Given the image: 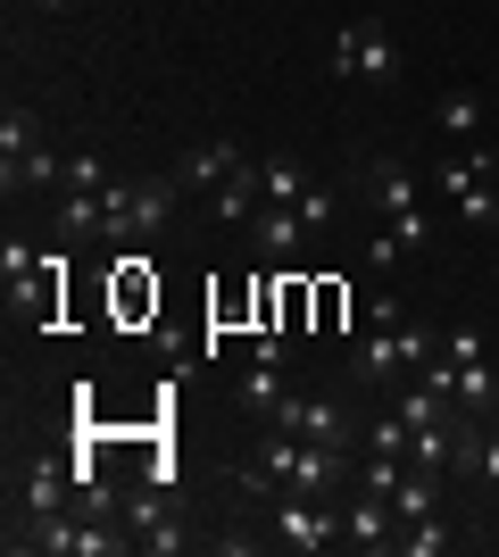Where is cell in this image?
Segmentation results:
<instances>
[{
  "instance_id": "1",
  "label": "cell",
  "mask_w": 499,
  "mask_h": 557,
  "mask_svg": "<svg viewBox=\"0 0 499 557\" xmlns=\"http://www.w3.org/2000/svg\"><path fill=\"white\" fill-rule=\"evenodd\" d=\"M350 449H325V442H300V433H266L259 449H250V466H241V491H333L341 499V483H350Z\"/></svg>"
},
{
  "instance_id": "2",
  "label": "cell",
  "mask_w": 499,
  "mask_h": 557,
  "mask_svg": "<svg viewBox=\"0 0 499 557\" xmlns=\"http://www.w3.org/2000/svg\"><path fill=\"white\" fill-rule=\"evenodd\" d=\"M184 184L175 175H150V184H109L100 191V242H134V233H159L175 216Z\"/></svg>"
},
{
  "instance_id": "3",
  "label": "cell",
  "mask_w": 499,
  "mask_h": 557,
  "mask_svg": "<svg viewBox=\"0 0 499 557\" xmlns=\"http://www.w3.org/2000/svg\"><path fill=\"white\" fill-rule=\"evenodd\" d=\"M333 75H341V84H391V75H400V34H391V25L383 17H350L341 25V34H333Z\"/></svg>"
},
{
  "instance_id": "4",
  "label": "cell",
  "mask_w": 499,
  "mask_h": 557,
  "mask_svg": "<svg viewBox=\"0 0 499 557\" xmlns=\"http://www.w3.org/2000/svg\"><path fill=\"white\" fill-rule=\"evenodd\" d=\"M275 541L284 549H333L341 541V499L333 491H275Z\"/></svg>"
},
{
  "instance_id": "5",
  "label": "cell",
  "mask_w": 499,
  "mask_h": 557,
  "mask_svg": "<svg viewBox=\"0 0 499 557\" xmlns=\"http://www.w3.org/2000/svg\"><path fill=\"white\" fill-rule=\"evenodd\" d=\"M125 524H134V549H150V557H175L184 549V516H175V499H166V483H150L142 499H125Z\"/></svg>"
},
{
  "instance_id": "6",
  "label": "cell",
  "mask_w": 499,
  "mask_h": 557,
  "mask_svg": "<svg viewBox=\"0 0 499 557\" xmlns=\"http://www.w3.org/2000/svg\"><path fill=\"white\" fill-rule=\"evenodd\" d=\"M266 424H275V433H300V442H325V449H350V417H341V408H333V399H275V408H266Z\"/></svg>"
},
{
  "instance_id": "7",
  "label": "cell",
  "mask_w": 499,
  "mask_h": 557,
  "mask_svg": "<svg viewBox=\"0 0 499 557\" xmlns=\"http://www.w3.org/2000/svg\"><path fill=\"white\" fill-rule=\"evenodd\" d=\"M391 524H400V508H391V491H341V541L350 549H391Z\"/></svg>"
},
{
  "instance_id": "8",
  "label": "cell",
  "mask_w": 499,
  "mask_h": 557,
  "mask_svg": "<svg viewBox=\"0 0 499 557\" xmlns=\"http://www.w3.org/2000/svg\"><path fill=\"white\" fill-rule=\"evenodd\" d=\"M241 166H250V159H241V141L216 134V141H200V150H184V159H175V184H184V191H225Z\"/></svg>"
},
{
  "instance_id": "9",
  "label": "cell",
  "mask_w": 499,
  "mask_h": 557,
  "mask_svg": "<svg viewBox=\"0 0 499 557\" xmlns=\"http://www.w3.org/2000/svg\"><path fill=\"white\" fill-rule=\"evenodd\" d=\"M300 242H309V216L291 209V200H266V209L250 216V250L259 258H300Z\"/></svg>"
},
{
  "instance_id": "10",
  "label": "cell",
  "mask_w": 499,
  "mask_h": 557,
  "mask_svg": "<svg viewBox=\"0 0 499 557\" xmlns=\"http://www.w3.org/2000/svg\"><path fill=\"white\" fill-rule=\"evenodd\" d=\"M475 184H499V159H491V141H458L450 159L433 166V191H441V200H458V191H475Z\"/></svg>"
},
{
  "instance_id": "11",
  "label": "cell",
  "mask_w": 499,
  "mask_h": 557,
  "mask_svg": "<svg viewBox=\"0 0 499 557\" xmlns=\"http://www.w3.org/2000/svg\"><path fill=\"white\" fill-rule=\"evenodd\" d=\"M358 200L383 209V216H400V209H416V175H408L400 159H375V166H366V184H358Z\"/></svg>"
},
{
  "instance_id": "12",
  "label": "cell",
  "mask_w": 499,
  "mask_h": 557,
  "mask_svg": "<svg viewBox=\"0 0 499 557\" xmlns=\"http://www.w3.org/2000/svg\"><path fill=\"white\" fill-rule=\"evenodd\" d=\"M400 374H408L400 325H375L366 342H358V383H375V392H383V383H400Z\"/></svg>"
},
{
  "instance_id": "13",
  "label": "cell",
  "mask_w": 499,
  "mask_h": 557,
  "mask_svg": "<svg viewBox=\"0 0 499 557\" xmlns=\"http://www.w3.org/2000/svg\"><path fill=\"white\" fill-rule=\"evenodd\" d=\"M433 134H450V141L483 134V92H475V84H450V92L433 100Z\"/></svg>"
},
{
  "instance_id": "14",
  "label": "cell",
  "mask_w": 499,
  "mask_h": 557,
  "mask_svg": "<svg viewBox=\"0 0 499 557\" xmlns=\"http://www.w3.org/2000/svg\"><path fill=\"white\" fill-rule=\"evenodd\" d=\"M50 184H67V159L50 150V141H34L17 159V175H0V200H17V191H50Z\"/></svg>"
},
{
  "instance_id": "15",
  "label": "cell",
  "mask_w": 499,
  "mask_h": 557,
  "mask_svg": "<svg viewBox=\"0 0 499 557\" xmlns=\"http://www.w3.org/2000/svg\"><path fill=\"white\" fill-rule=\"evenodd\" d=\"M391 508H400V524H416V516H441V474H433V466H408L400 483H391Z\"/></svg>"
},
{
  "instance_id": "16",
  "label": "cell",
  "mask_w": 499,
  "mask_h": 557,
  "mask_svg": "<svg viewBox=\"0 0 499 557\" xmlns=\"http://www.w3.org/2000/svg\"><path fill=\"white\" fill-rule=\"evenodd\" d=\"M441 358H450V349H441ZM458 367V392H450V408H499V374H491V358H450Z\"/></svg>"
},
{
  "instance_id": "17",
  "label": "cell",
  "mask_w": 499,
  "mask_h": 557,
  "mask_svg": "<svg viewBox=\"0 0 499 557\" xmlns=\"http://www.w3.org/2000/svg\"><path fill=\"white\" fill-rule=\"evenodd\" d=\"M259 209H266V184H259V159H250V166L234 175V184L216 191V216H225V225H250Z\"/></svg>"
},
{
  "instance_id": "18",
  "label": "cell",
  "mask_w": 499,
  "mask_h": 557,
  "mask_svg": "<svg viewBox=\"0 0 499 557\" xmlns=\"http://www.w3.org/2000/svg\"><path fill=\"white\" fill-rule=\"evenodd\" d=\"M34 141H42V116H34V109H9V116H0V175H17V159L34 150Z\"/></svg>"
},
{
  "instance_id": "19",
  "label": "cell",
  "mask_w": 499,
  "mask_h": 557,
  "mask_svg": "<svg viewBox=\"0 0 499 557\" xmlns=\"http://www.w3.org/2000/svg\"><path fill=\"white\" fill-rule=\"evenodd\" d=\"M450 524H441V516H416V524H400V533H391V549H400V557H441V549H450Z\"/></svg>"
},
{
  "instance_id": "20",
  "label": "cell",
  "mask_w": 499,
  "mask_h": 557,
  "mask_svg": "<svg viewBox=\"0 0 499 557\" xmlns=\"http://www.w3.org/2000/svg\"><path fill=\"white\" fill-rule=\"evenodd\" d=\"M259 184H266V200H300L316 175H309L300 159H259Z\"/></svg>"
},
{
  "instance_id": "21",
  "label": "cell",
  "mask_w": 499,
  "mask_h": 557,
  "mask_svg": "<svg viewBox=\"0 0 499 557\" xmlns=\"http://www.w3.org/2000/svg\"><path fill=\"white\" fill-rule=\"evenodd\" d=\"M383 233H391L400 250H433V242H441V225H433V209H400V216H383Z\"/></svg>"
},
{
  "instance_id": "22",
  "label": "cell",
  "mask_w": 499,
  "mask_h": 557,
  "mask_svg": "<svg viewBox=\"0 0 499 557\" xmlns=\"http://www.w3.org/2000/svg\"><path fill=\"white\" fill-rule=\"evenodd\" d=\"M0 275H9V300H17L25 283L42 275V250H34V242H17V233H9V242H0Z\"/></svg>"
},
{
  "instance_id": "23",
  "label": "cell",
  "mask_w": 499,
  "mask_h": 557,
  "mask_svg": "<svg viewBox=\"0 0 499 557\" xmlns=\"http://www.w3.org/2000/svg\"><path fill=\"white\" fill-rule=\"evenodd\" d=\"M450 216H458V225H475V233H491V225H499V184L458 191V200H450Z\"/></svg>"
},
{
  "instance_id": "24",
  "label": "cell",
  "mask_w": 499,
  "mask_h": 557,
  "mask_svg": "<svg viewBox=\"0 0 499 557\" xmlns=\"http://www.w3.org/2000/svg\"><path fill=\"white\" fill-rule=\"evenodd\" d=\"M391 408L408 417V433H416V424H433V417H450V399H441V392H425V383H408V392L391 399Z\"/></svg>"
},
{
  "instance_id": "25",
  "label": "cell",
  "mask_w": 499,
  "mask_h": 557,
  "mask_svg": "<svg viewBox=\"0 0 499 557\" xmlns=\"http://www.w3.org/2000/svg\"><path fill=\"white\" fill-rule=\"evenodd\" d=\"M408 442H416V433H408L400 408H391L383 424H366V449H375V458H408Z\"/></svg>"
},
{
  "instance_id": "26",
  "label": "cell",
  "mask_w": 499,
  "mask_h": 557,
  "mask_svg": "<svg viewBox=\"0 0 499 557\" xmlns=\"http://www.w3.org/2000/svg\"><path fill=\"white\" fill-rule=\"evenodd\" d=\"M59 233H100V191H67L59 200Z\"/></svg>"
},
{
  "instance_id": "27",
  "label": "cell",
  "mask_w": 499,
  "mask_h": 557,
  "mask_svg": "<svg viewBox=\"0 0 499 557\" xmlns=\"http://www.w3.org/2000/svg\"><path fill=\"white\" fill-rule=\"evenodd\" d=\"M291 209L309 216V233H325L333 216H341V191H333V184H309V191H300V200H291Z\"/></svg>"
},
{
  "instance_id": "28",
  "label": "cell",
  "mask_w": 499,
  "mask_h": 557,
  "mask_svg": "<svg viewBox=\"0 0 499 557\" xmlns=\"http://www.w3.org/2000/svg\"><path fill=\"white\" fill-rule=\"evenodd\" d=\"M109 184H117V175H109L92 150H75V159H67V184H59V191H109Z\"/></svg>"
},
{
  "instance_id": "29",
  "label": "cell",
  "mask_w": 499,
  "mask_h": 557,
  "mask_svg": "<svg viewBox=\"0 0 499 557\" xmlns=\"http://www.w3.org/2000/svg\"><path fill=\"white\" fill-rule=\"evenodd\" d=\"M441 349H450V358H483V333L475 325H450V333H441Z\"/></svg>"
},
{
  "instance_id": "30",
  "label": "cell",
  "mask_w": 499,
  "mask_h": 557,
  "mask_svg": "<svg viewBox=\"0 0 499 557\" xmlns=\"http://www.w3.org/2000/svg\"><path fill=\"white\" fill-rule=\"evenodd\" d=\"M366 325H408V308L391 300V292H375V300H366Z\"/></svg>"
},
{
  "instance_id": "31",
  "label": "cell",
  "mask_w": 499,
  "mask_h": 557,
  "mask_svg": "<svg viewBox=\"0 0 499 557\" xmlns=\"http://www.w3.org/2000/svg\"><path fill=\"white\" fill-rule=\"evenodd\" d=\"M250 367H275V374H284V333H259V349H250Z\"/></svg>"
},
{
  "instance_id": "32",
  "label": "cell",
  "mask_w": 499,
  "mask_h": 557,
  "mask_svg": "<svg viewBox=\"0 0 499 557\" xmlns=\"http://www.w3.org/2000/svg\"><path fill=\"white\" fill-rule=\"evenodd\" d=\"M400 258H408V250L391 242V233H375V242H366V267H400Z\"/></svg>"
},
{
  "instance_id": "33",
  "label": "cell",
  "mask_w": 499,
  "mask_h": 557,
  "mask_svg": "<svg viewBox=\"0 0 499 557\" xmlns=\"http://www.w3.org/2000/svg\"><path fill=\"white\" fill-rule=\"evenodd\" d=\"M34 9H50V17H59V9H67V0H34Z\"/></svg>"
},
{
  "instance_id": "34",
  "label": "cell",
  "mask_w": 499,
  "mask_h": 557,
  "mask_svg": "<svg viewBox=\"0 0 499 557\" xmlns=\"http://www.w3.org/2000/svg\"><path fill=\"white\" fill-rule=\"evenodd\" d=\"M483 549H491V557H499V533H491V541H483Z\"/></svg>"
}]
</instances>
